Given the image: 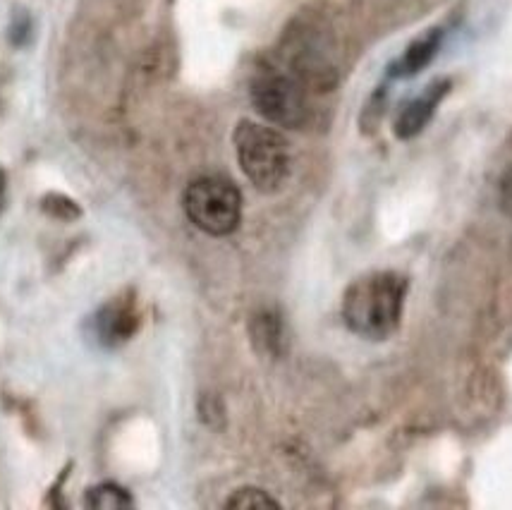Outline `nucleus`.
<instances>
[{
    "label": "nucleus",
    "mask_w": 512,
    "mask_h": 510,
    "mask_svg": "<svg viewBox=\"0 0 512 510\" xmlns=\"http://www.w3.org/2000/svg\"><path fill=\"white\" fill-rule=\"evenodd\" d=\"M410 281L395 271H374L350 283L343 297L347 329L367 340H386L398 331Z\"/></svg>",
    "instance_id": "f257e3e1"
},
{
    "label": "nucleus",
    "mask_w": 512,
    "mask_h": 510,
    "mask_svg": "<svg viewBox=\"0 0 512 510\" xmlns=\"http://www.w3.org/2000/svg\"><path fill=\"white\" fill-rule=\"evenodd\" d=\"M235 154L242 173L259 192H278L290 178V144L276 127L242 120L235 127Z\"/></svg>",
    "instance_id": "f03ea898"
},
{
    "label": "nucleus",
    "mask_w": 512,
    "mask_h": 510,
    "mask_svg": "<svg viewBox=\"0 0 512 510\" xmlns=\"http://www.w3.org/2000/svg\"><path fill=\"white\" fill-rule=\"evenodd\" d=\"M185 214L201 233L225 238L242 221V194L233 180L221 175H201L185 190Z\"/></svg>",
    "instance_id": "7ed1b4c3"
},
{
    "label": "nucleus",
    "mask_w": 512,
    "mask_h": 510,
    "mask_svg": "<svg viewBox=\"0 0 512 510\" xmlns=\"http://www.w3.org/2000/svg\"><path fill=\"white\" fill-rule=\"evenodd\" d=\"M252 106L261 118L276 127L297 130L307 123L309 101L300 80L278 70H264L252 80Z\"/></svg>",
    "instance_id": "20e7f679"
},
{
    "label": "nucleus",
    "mask_w": 512,
    "mask_h": 510,
    "mask_svg": "<svg viewBox=\"0 0 512 510\" xmlns=\"http://www.w3.org/2000/svg\"><path fill=\"white\" fill-rule=\"evenodd\" d=\"M448 89H450L448 80L434 82V84H429V87H426L422 94L417 96V99L405 103V108L400 111L398 120H395V135H398L400 139L417 137L419 132L429 125V120L434 118L438 103L446 99Z\"/></svg>",
    "instance_id": "39448f33"
},
{
    "label": "nucleus",
    "mask_w": 512,
    "mask_h": 510,
    "mask_svg": "<svg viewBox=\"0 0 512 510\" xmlns=\"http://www.w3.org/2000/svg\"><path fill=\"white\" fill-rule=\"evenodd\" d=\"M96 329H99V338L103 343L115 345L123 343L132 336V331L137 329V314H134L132 305L125 302H113L108 305L96 319Z\"/></svg>",
    "instance_id": "423d86ee"
},
{
    "label": "nucleus",
    "mask_w": 512,
    "mask_h": 510,
    "mask_svg": "<svg viewBox=\"0 0 512 510\" xmlns=\"http://www.w3.org/2000/svg\"><path fill=\"white\" fill-rule=\"evenodd\" d=\"M441 29H434V32L424 34L422 39H417L414 44L407 48L405 56L398 60V65H395V75L398 77H410V75H417V72H422L426 65L431 63L436 56L438 46H441Z\"/></svg>",
    "instance_id": "0eeeda50"
},
{
    "label": "nucleus",
    "mask_w": 512,
    "mask_h": 510,
    "mask_svg": "<svg viewBox=\"0 0 512 510\" xmlns=\"http://www.w3.org/2000/svg\"><path fill=\"white\" fill-rule=\"evenodd\" d=\"M87 508H99V510H120V508H132L134 501L123 487L118 484H99V487L87 491Z\"/></svg>",
    "instance_id": "6e6552de"
},
{
    "label": "nucleus",
    "mask_w": 512,
    "mask_h": 510,
    "mask_svg": "<svg viewBox=\"0 0 512 510\" xmlns=\"http://www.w3.org/2000/svg\"><path fill=\"white\" fill-rule=\"evenodd\" d=\"M225 508H235V510H249V508H280V503L273 499L271 494L264 489L256 487H242L233 491L228 501H225Z\"/></svg>",
    "instance_id": "1a4fd4ad"
},
{
    "label": "nucleus",
    "mask_w": 512,
    "mask_h": 510,
    "mask_svg": "<svg viewBox=\"0 0 512 510\" xmlns=\"http://www.w3.org/2000/svg\"><path fill=\"white\" fill-rule=\"evenodd\" d=\"M501 206L505 214L512 218V168L503 175L501 180Z\"/></svg>",
    "instance_id": "9d476101"
},
{
    "label": "nucleus",
    "mask_w": 512,
    "mask_h": 510,
    "mask_svg": "<svg viewBox=\"0 0 512 510\" xmlns=\"http://www.w3.org/2000/svg\"><path fill=\"white\" fill-rule=\"evenodd\" d=\"M3 194H5V175L0 170V206H3Z\"/></svg>",
    "instance_id": "9b49d317"
}]
</instances>
